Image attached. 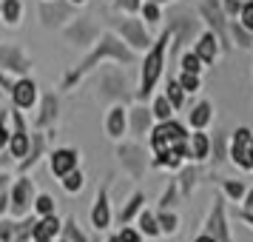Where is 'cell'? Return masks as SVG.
<instances>
[{"instance_id": "6f0895ef", "label": "cell", "mask_w": 253, "mask_h": 242, "mask_svg": "<svg viewBox=\"0 0 253 242\" xmlns=\"http://www.w3.org/2000/svg\"><path fill=\"white\" fill-rule=\"evenodd\" d=\"M60 242H69V240H60Z\"/></svg>"}, {"instance_id": "b9f144b4", "label": "cell", "mask_w": 253, "mask_h": 242, "mask_svg": "<svg viewBox=\"0 0 253 242\" xmlns=\"http://www.w3.org/2000/svg\"><path fill=\"white\" fill-rule=\"evenodd\" d=\"M230 29H233V37H236V43H239V46H251V37H248V29H245V26H230Z\"/></svg>"}, {"instance_id": "f907efd6", "label": "cell", "mask_w": 253, "mask_h": 242, "mask_svg": "<svg viewBox=\"0 0 253 242\" xmlns=\"http://www.w3.org/2000/svg\"><path fill=\"white\" fill-rule=\"evenodd\" d=\"M239 9H242L239 0H225V12H228V14H236Z\"/></svg>"}, {"instance_id": "db71d44e", "label": "cell", "mask_w": 253, "mask_h": 242, "mask_svg": "<svg viewBox=\"0 0 253 242\" xmlns=\"http://www.w3.org/2000/svg\"><path fill=\"white\" fill-rule=\"evenodd\" d=\"M108 242H120V237H117V234H114V237H108Z\"/></svg>"}, {"instance_id": "484cf974", "label": "cell", "mask_w": 253, "mask_h": 242, "mask_svg": "<svg viewBox=\"0 0 253 242\" xmlns=\"http://www.w3.org/2000/svg\"><path fill=\"white\" fill-rule=\"evenodd\" d=\"M103 94L105 97H126V80L123 74H105L103 77Z\"/></svg>"}, {"instance_id": "44dd1931", "label": "cell", "mask_w": 253, "mask_h": 242, "mask_svg": "<svg viewBox=\"0 0 253 242\" xmlns=\"http://www.w3.org/2000/svg\"><path fill=\"white\" fill-rule=\"evenodd\" d=\"M171 37L176 40V48L182 46V43H188V37L196 32V20H188V17H176V20H171Z\"/></svg>"}, {"instance_id": "4fadbf2b", "label": "cell", "mask_w": 253, "mask_h": 242, "mask_svg": "<svg viewBox=\"0 0 253 242\" xmlns=\"http://www.w3.org/2000/svg\"><path fill=\"white\" fill-rule=\"evenodd\" d=\"M199 12L205 14V20L213 26V32H216V40L222 43V48H228V37H225V14L219 9L216 0H205L202 6H199Z\"/></svg>"}, {"instance_id": "603a6c76", "label": "cell", "mask_w": 253, "mask_h": 242, "mask_svg": "<svg viewBox=\"0 0 253 242\" xmlns=\"http://www.w3.org/2000/svg\"><path fill=\"white\" fill-rule=\"evenodd\" d=\"M0 17L6 26H17L23 17V0H0Z\"/></svg>"}, {"instance_id": "52a82bcc", "label": "cell", "mask_w": 253, "mask_h": 242, "mask_svg": "<svg viewBox=\"0 0 253 242\" xmlns=\"http://www.w3.org/2000/svg\"><path fill=\"white\" fill-rule=\"evenodd\" d=\"M66 37L74 46H91L94 40L100 37V32L91 23V17H74L71 23H66Z\"/></svg>"}, {"instance_id": "5b68a950", "label": "cell", "mask_w": 253, "mask_h": 242, "mask_svg": "<svg viewBox=\"0 0 253 242\" xmlns=\"http://www.w3.org/2000/svg\"><path fill=\"white\" fill-rule=\"evenodd\" d=\"M71 12H74V6H71L69 0H40V6H37L43 29H60V26H66L71 20Z\"/></svg>"}, {"instance_id": "d4e9b609", "label": "cell", "mask_w": 253, "mask_h": 242, "mask_svg": "<svg viewBox=\"0 0 253 242\" xmlns=\"http://www.w3.org/2000/svg\"><path fill=\"white\" fill-rule=\"evenodd\" d=\"M211 117H213V105L208 103V100H202V103L194 105V111L188 114V120H191L194 128H205L208 123H211Z\"/></svg>"}, {"instance_id": "f1b7e54d", "label": "cell", "mask_w": 253, "mask_h": 242, "mask_svg": "<svg viewBox=\"0 0 253 242\" xmlns=\"http://www.w3.org/2000/svg\"><path fill=\"white\" fill-rule=\"evenodd\" d=\"M139 234H145V237H160L157 214H151V211H139Z\"/></svg>"}, {"instance_id": "7dc6e473", "label": "cell", "mask_w": 253, "mask_h": 242, "mask_svg": "<svg viewBox=\"0 0 253 242\" xmlns=\"http://www.w3.org/2000/svg\"><path fill=\"white\" fill-rule=\"evenodd\" d=\"M225 191H228L233 199H239V196L245 194V185H242V183H225Z\"/></svg>"}, {"instance_id": "30bf717a", "label": "cell", "mask_w": 253, "mask_h": 242, "mask_svg": "<svg viewBox=\"0 0 253 242\" xmlns=\"http://www.w3.org/2000/svg\"><path fill=\"white\" fill-rule=\"evenodd\" d=\"M117 29H120V35L126 37V43L128 46H134V48H148L151 46V37L148 32H145V26L139 23V20H117Z\"/></svg>"}, {"instance_id": "5bb4252c", "label": "cell", "mask_w": 253, "mask_h": 242, "mask_svg": "<svg viewBox=\"0 0 253 242\" xmlns=\"http://www.w3.org/2000/svg\"><path fill=\"white\" fill-rule=\"evenodd\" d=\"M63 222H60L54 214H46V217H37L35 225H32V240L35 242H51L60 234Z\"/></svg>"}, {"instance_id": "c3c4849f", "label": "cell", "mask_w": 253, "mask_h": 242, "mask_svg": "<svg viewBox=\"0 0 253 242\" xmlns=\"http://www.w3.org/2000/svg\"><path fill=\"white\" fill-rule=\"evenodd\" d=\"M242 219H248L253 225V191L248 194V202H245V211H242Z\"/></svg>"}, {"instance_id": "ac0fdd59", "label": "cell", "mask_w": 253, "mask_h": 242, "mask_svg": "<svg viewBox=\"0 0 253 242\" xmlns=\"http://www.w3.org/2000/svg\"><path fill=\"white\" fill-rule=\"evenodd\" d=\"M46 157V134H35L32 137V145H29V154H26L23 160H20V174H26V171H32L37 162Z\"/></svg>"}, {"instance_id": "4316f807", "label": "cell", "mask_w": 253, "mask_h": 242, "mask_svg": "<svg viewBox=\"0 0 253 242\" xmlns=\"http://www.w3.org/2000/svg\"><path fill=\"white\" fill-rule=\"evenodd\" d=\"M60 185H63L66 194H80L83 185H85V177H83L80 168H74V171H69L66 177H60Z\"/></svg>"}, {"instance_id": "9c48e42d", "label": "cell", "mask_w": 253, "mask_h": 242, "mask_svg": "<svg viewBox=\"0 0 253 242\" xmlns=\"http://www.w3.org/2000/svg\"><path fill=\"white\" fill-rule=\"evenodd\" d=\"M77 162H80V151L77 148H54L51 157H48V168L60 180V177H66L69 171H74Z\"/></svg>"}, {"instance_id": "ee69618b", "label": "cell", "mask_w": 253, "mask_h": 242, "mask_svg": "<svg viewBox=\"0 0 253 242\" xmlns=\"http://www.w3.org/2000/svg\"><path fill=\"white\" fill-rule=\"evenodd\" d=\"M173 199H176V183L168 185V191H165V194H162V199H160V208H171Z\"/></svg>"}, {"instance_id": "74e56055", "label": "cell", "mask_w": 253, "mask_h": 242, "mask_svg": "<svg viewBox=\"0 0 253 242\" xmlns=\"http://www.w3.org/2000/svg\"><path fill=\"white\" fill-rule=\"evenodd\" d=\"M179 86H182V92H199V74H191V71H182V74H179Z\"/></svg>"}, {"instance_id": "11a10c76", "label": "cell", "mask_w": 253, "mask_h": 242, "mask_svg": "<svg viewBox=\"0 0 253 242\" xmlns=\"http://www.w3.org/2000/svg\"><path fill=\"white\" fill-rule=\"evenodd\" d=\"M251 168H253V143H251Z\"/></svg>"}, {"instance_id": "277c9868", "label": "cell", "mask_w": 253, "mask_h": 242, "mask_svg": "<svg viewBox=\"0 0 253 242\" xmlns=\"http://www.w3.org/2000/svg\"><path fill=\"white\" fill-rule=\"evenodd\" d=\"M35 183L29 180V177H20V180H14L12 188H9V211H12L14 219H23L32 205H35Z\"/></svg>"}, {"instance_id": "ffe728a7", "label": "cell", "mask_w": 253, "mask_h": 242, "mask_svg": "<svg viewBox=\"0 0 253 242\" xmlns=\"http://www.w3.org/2000/svg\"><path fill=\"white\" fill-rule=\"evenodd\" d=\"M54 120H57V94L48 92L46 97L40 100V111H37L35 126H37V128H48Z\"/></svg>"}, {"instance_id": "7bdbcfd3", "label": "cell", "mask_w": 253, "mask_h": 242, "mask_svg": "<svg viewBox=\"0 0 253 242\" xmlns=\"http://www.w3.org/2000/svg\"><path fill=\"white\" fill-rule=\"evenodd\" d=\"M114 6L117 9H123V12H128V14H134V12H139V0H114Z\"/></svg>"}, {"instance_id": "7402d4cb", "label": "cell", "mask_w": 253, "mask_h": 242, "mask_svg": "<svg viewBox=\"0 0 253 242\" xmlns=\"http://www.w3.org/2000/svg\"><path fill=\"white\" fill-rule=\"evenodd\" d=\"M208 154H211V140L202 134V128H196V134H191V140H188V157L205 160Z\"/></svg>"}, {"instance_id": "60d3db41", "label": "cell", "mask_w": 253, "mask_h": 242, "mask_svg": "<svg viewBox=\"0 0 253 242\" xmlns=\"http://www.w3.org/2000/svg\"><path fill=\"white\" fill-rule=\"evenodd\" d=\"M239 12H242V26H245L248 32H253V3H245Z\"/></svg>"}, {"instance_id": "cb8c5ba5", "label": "cell", "mask_w": 253, "mask_h": 242, "mask_svg": "<svg viewBox=\"0 0 253 242\" xmlns=\"http://www.w3.org/2000/svg\"><path fill=\"white\" fill-rule=\"evenodd\" d=\"M151 108H145V105H137L134 111H131V131L137 134V137H142L145 131L151 128Z\"/></svg>"}, {"instance_id": "e575fe53", "label": "cell", "mask_w": 253, "mask_h": 242, "mask_svg": "<svg viewBox=\"0 0 253 242\" xmlns=\"http://www.w3.org/2000/svg\"><path fill=\"white\" fill-rule=\"evenodd\" d=\"M165 97H168V103H171L173 108H182L185 92H182V86H179L176 80H168V92H165Z\"/></svg>"}, {"instance_id": "816d5d0a", "label": "cell", "mask_w": 253, "mask_h": 242, "mask_svg": "<svg viewBox=\"0 0 253 242\" xmlns=\"http://www.w3.org/2000/svg\"><path fill=\"white\" fill-rule=\"evenodd\" d=\"M194 242H216V240H213V237H211V234H202V237H196Z\"/></svg>"}, {"instance_id": "3957f363", "label": "cell", "mask_w": 253, "mask_h": 242, "mask_svg": "<svg viewBox=\"0 0 253 242\" xmlns=\"http://www.w3.org/2000/svg\"><path fill=\"white\" fill-rule=\"evenodd\" d=\"M168 40H171V29H165L160 35L157 43H151L148 54L142 60V80H139V92H137V100H148L154 86L160 83L162 77V69H165V48H168Z\"/></svg>"}, {"instance_id": "681fc988", "label": "cell", "mask_w": 253, "mask_h": 242, "mask_svg": "<svg viewBox=\"0 0 253 242\" xmlns=\"http://www.w3.org/2000/svg\"><path fill=\"white\" fill-rule=\"evenodd\" d=\"M12 77H9V74H6V71L0 69V89H3V92H9V89H12Z\"/></svg>"}, {"instance_id": "7a4b0ae2", "label": "cell", "mask_w": 253, "mask_h": 242, "mask_svg": "<svg viewBox=\"0 0 253 242\" xmlns=\"http://www.w3.org/2000/svg\"><path fill=\"white\" fill-rule=\"evenodd\" d=\"M151 148L157 157L162 154H173L185 160L188 157V131H185L182 123L176 120H160V126L151 131Z\"/></svg>"}, {"instance_id": "ab89813d", "label": "cell", "mask_w": 253, "mask_h": 242, "mask_svg": "<svg viewBox=\"0 0 253 242\" xmlns=\"http://www.w3.org/2000/svg\"><path fill=\"white\" fill-rule=\"evenodd\" d=\"M196 177H199V171H196V168H185V171H182V191H185V194H191Z\"/></svg>"}, {"instance_id": "7c38bea8", "label": "cell", "mask_w": 253, "mask_h": 242, "mask_svg": "<svg viewBox=\"0 0 253 242\" xmlns=\"http://www.w3.org/2000/svg\"><path fill=\"white\" fill-rule=\"evenodd\" d=\"M120 162L131 177H142L145 171V154L137 143H128V145H120Z\"/></svg>"}, {"instance_id": "836d02e7", "label": "cell", "mask_w": 253, "mask_h": 242, "mask_svg": "<svg viewBox=\"0 0 253 242\" xmlns=\"http://www.w3.org/2000/svg\"><path fill=\"white\" fill-rule=\"evenodd\" d=\"M151 114L157 117V120H171V114H173V105L168 103V97H165V94L154 100V108H151Z\"/></svg>"}, {"instance_id": "ba28073f", "label": "cell", "mask_w": 253, "mask_h": 242, "mask_svg": "<svg viewBox=\"0 0 253 242\" xmlns=\"http://www.w3.org/2000/svg\"><path fill=\"white\" fill-rule=\"evenodd\" d=\"M9 94H12V105L20 108V111H29V108L37 103V86H35V80H29V77L14 80Z\"/></svg>"}, {"instance_id": "8992f818", "label": "cell", "mask_w": 253, "mask_h": 242, "mask_svg": "<svg viewBox=\"0 0 253 242\" xmlns=\"http://www.w3.org/2000/svg\"><path fill=\"white\" fill-rule=\"evenodd\" d=\"M0 69L6 74H20L23 77L26 71L32 69V57L14 43H0Z\"/></svg>"}, {"instance_id": "d6a6232c", "label": "cell", "mask_w": 253, "mask_h": 242, "mask_svg": "<svg viewBox=\"0 0 253 242\" xmlns=\"http://www.w3.org/2000/svg\"><path fill=\"white\" fill-rule=\"evenodd\" d=\"M35 214L37 217H46V214H54V196L51 194H37L35 196Z\"/></svg>"}, {"instance_id": "bcb514c9", "label": "cell", "mask_w": 253, "mask_h": 242, "mask_svg": "<svg viewBox=\"0 0 253 242\" xmlns=\"http://www.w3.org/2000/svg\"><path fill=\"white\" fill-rule=\"evenodd\" d=\"M120 242H142V237H139V231H134V228H123L120 234Z\"/></svg>"}, {"instance_id": "9f6ffc18", "label": "cell", "mask_w": 253, "mask_h": 242, "mask_svg": "<svg viewBox=\"0 0 253 242\" xmlns=\"http://www.w3.org/2000/svg\"><path fill=\"white\" fill-rule=\"evenodd\" d=\"M154 3H168V0H154Z\"/></svg>"}, {"instance_id": "8d00e7d4", "label": "cell", "mask_w": 253, "mask_h": 242, "mask_svg": "<svg viewBox=\"0 0 253 242\" xmlns=\"http://www.w3.org/2000/svg\"><path fill=\"white\" fill-rule=\"evenodd\" d=\"M179 66H182V71H191V74H199V71H202V60L196 57L194 51H188V54H182V60H179Z\"/></svg>"}, {"instance_id": "4dcf8cb0", "label": "cell", "mask_w": 253, "mask_h": 242, "mask_svg": "<svg viewBox=\"0 0 253 242\" xmlns=\"http://www.w3.org/2000/svg\"><path fill=\"white\" fill-rule=\"evenodd\" d=\"M60 231H63V240H69V242H88V237H85L80 228H77V219H74V217L66 219Z\"/></svg>"}, {"instance_id": "83f0119b", "label": "cell", "mask_w": 253, "mask_h": 242, "mask_svg": "<svg viewBox=\"0 0 253 242\" xmlns=\"http://www.w3.org/2000/svg\"><path fill=\"white\" fill-rule=\"evenodd\" d=\"M142 202H145V196L139 194V191H137V194H131L128 205L123 208V211H120V217H117V219H120L123 225H128V222H131V219H134V217L139 214V211H142Z\"/></svg>"}, {"instance_id": "f6af8a7d", "label": "cell", "mask_w": 253, "mask_h": 242, "mask_svg": "<svg viewBox=\"0 0 253 242\" xmlns=\"http://www.w3.org/2000/svg\"><path fill=\"white\" fill-rule=\"evenodd\" d=\"M213 157H216L219 162L225 160V134H216V137H213Z\"/></svg>"}, {"instance_id": "f546056e", "label": "cell", "mask_w": 253, "mask_h": 242, "mask_svg": "<svg viewBox=\"0 0 253 242\" xmlns=\"http://www.w3.org/2000/svg\"><path fill=\"white\" fill-rule=\"evenodd\" d=\"M157 222H160V234H176V225H179L176 214H173V211H168V208H160Z\"/></svg>"}, {"instance_id": "f35d334b", "label": "cell", "mask_w": 253, "mask_h": 242, "mask_svg": "<svg viewBox=\"0 0 253 242\" xmlns=\"http://www.w3.org/2000/svg\"><path fill=\"white\" fill-rule=\"evenodd\" d=\"M6 120H9V111H6V108H0V151L9 145V134H12L9 126H6Z\"/></svg>"}, {"instance_id": "8fae6325", "label": "cell", "mask_w": 253, "mask_h": 242, "mask_svg": "<svg viewBox=\"0 0 253 242\" xmlns=\"http://www.w3.org/2000/svg\"><path fill=\"white\" fill-rule=\"evenodd\" d=\"M251 128H236L233 134V143H230V157L233 162H239L242 168H251Z\"/></svg>"}, {"instance_id": "d6986e66", "label": "cell", "mask_w": 253, "mask_h": 242, "mask_svg": "<svg viewBox=\"0 0 253 242\" xmlns=\"http://www.w3.org/2000/svg\"><path fill=\"white\" fill-rule=\"evenodd\" d=\"M216 43H219L216 35H213V32H205V35H199V40H196L194 54L202 60V63H213V60H216V54H219Z\"/></svg>"}, {"instance_id": "e0dca14e", "label": "cell", "mask_w": 253, "mask_h": 242, "mask_svg": "<svg viewBox=\"0 0 253 242\" xmlns=\"http://www.w3.org/2000/svg\"><path fill=\"white\" fill-rule=\"evenodd\" d=\"M126 128H128L126 108H123V105H114V108L105 114V134H108L111 140H120L123 134H126Z\"/></svg>"}, {"instance_id": "1f68e13d", "label": "cell", "mask_w": 253, "mask_h": 242, "mask_svg": "<svg viewBox=\"0 0 253 242\" xmlns=\"http://www.w3.org/2000/svg\"><path fill=\"white\" fill-rule=\"evenodd\" d=\"M9 188H12V177L0 174V219L9 214Z\"/></svg>"}, {"instance_id": "6da1fadb", "label": "cell", "mask_w": 253, "mask_h": 242, "mask_svg": "<svg viewBox=\"0 0 253 242\" xmlns=\"http://www.w3.org/2000/svg\"><path fill=\"white\" fill-rule=\"evenodd\" d=\"M105 57L117 60V63H131V60H134V54H131V48H126L114 35H103L97 43H94V51H91V54L83 60L80 66L71 71V74H66V77H63V89L77 86V83H80L91 69H97V63H100V60H105Z\"/></svg>"}, {"instance_id": "d590c367", "label": "cell", "mask_w": 253, "mask_h": 242, "mask_svg": "<svg viewBox=\"0 0 253 242\" xmlns=\"http://www.w3.org/2000/svg\"><path fill=\"white\" fill-rule=\"evenodd\" d=\"M139 12H142V17H145L148 23H160V17H162L160 3H154V0H145V3L139 6Z\"/></svg>"}, {"instance_id": "9a60e30c", "label": "cell", "mask_w": 253, "mask_h": 242, "mask_svg": "<svg viewBox=\"0 0 253 242\" xmlns=\"http://www.w3.org/2000/svg\"><path fill=\"white\" fill-rule=\"evenodd\" d=\"M91 225L97 231H105L111 225V205H108V191L105 188L97 191V199H94V208H91Z\"/></svg>"}, {"instance_id": "f5cc1de1", "label": "cell", "mask_w": 253, "mask_h": 242, "mask_svg": "<svg viewBox=\"0 0 253 242\" xmlns=\"http://www.w3.org/2000/svg\"><path fill=\"white\" fill-rule=\"evenodd\" d=\"M71 6H83V3H85V0H69Z\"/></svg>"}, {"instance_id": "2e32d148", "label": "cell", "mask_w": 253, "mask_h": 242, "mask_svg": "<svg viewBox=\"0 0 253 242\" xmlns=\"http://www.w3.org/2000/svg\"><path fill=\"white\" fill-rule=\"evenodd\" d=\"M208 234H211L216 242H233L230 234H228V222H225V208H222L219 199H216V205H213L211 219H208Z\"/></svg>"}]
</instances>
